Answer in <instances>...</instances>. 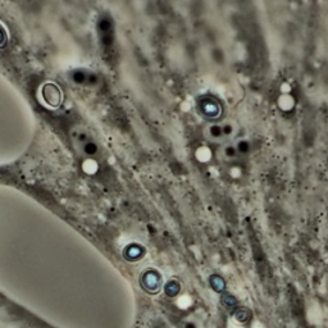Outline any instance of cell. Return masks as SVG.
<instances>
[{"label": "cell", "instance_id": "1", "mask_svg": "<svg viewBox=\"0 0 328 328\" xmlns=\"http://www.w3.org/2000/svg\"><path fill=\"white\" fill-rule=\"evenodd\" d=\"M141 289L150 295H157L163 289V277L159 271L149 268L144 272L140 278Z\"/></svg>", "mask_w": 328, "mask_h": 328}, {"label": "cell", "instance_id": "8", "mask_svg": "<svg viewBox=\"0 0 328 328\" xmlns=\"http://www.w3.org/2000/svg\"><path fill=\"white\" fill-rule=\"evenodd\" d=\"M221 304L223 305L226 309H230L231 311V309H236V308H237L239 302H237V299H236L232 294L223 293L221 296Z\"/></svg>", "mask_w": 328, "mask_h": 328}, {"label": "cell", "instance_id": "6", "mask_svg": "<svg viewBox=\"0 0 328 328\" xmlns=\"http://www.w3.org/2000/svg\"><path fill=\"white\" fill-rule=\"evenodd\" d=\"M163 289H164V294H165L168 298H176V296H178V294L181 293L182 286L179 281L173 278V280H169L165 282Z\"/></svg>", "mask_w": 328, "mask_h": 328}, {"label": "cell", "instance_id": "4", "mask_svg": "<svg viewBox=\"0 0 328 328\" xmlns=\"http://www.w3.org/2000/svg\"><path fill=\"white\" fill-rule=\"evenodd\" d=\"M145 254H147V249L144 248L141 244H130L127 245L123 250V257H125L126 260H129V262H138V260H141L144 257H145Z\"/></svg>", "mask_w": 328, "mask_h": 328}, {"label": "cell", "instance_id": "2", "mask_svg": "<svg viewBox=\"0 0 328 328\" xmlns=\"http://www.w3.org/2000/svg\"><path fill=\"white\" fill-rule=\"evenodd\" d=\"M199 112L208 120H217L222 114V105L215 99L205 96L199 100Z\"/></svg>", "mask_w": 328, "mask_h": 328}, {"label": "cell", "instance_id": "9", "mask_svg": "<svg viewBox=\"0 0 328 328\" xmlns=\"http://www.w3.org/2000/svg\"><path fill=\"white\" fill-rule=\"evenodd\" d=\"M6 40H8V35H6L5 27H4L3 24L0 23V48L5 46Z\"/></svg>", "mask_w": 328, "mask_h": 328}, {"label": "cell", "instance_id": "5", "mask_svg": "<svg viewBox=\"0 0 328 328\" xmlns=\"http://www.w3.org/2000/svg\"><path fill=\"white\" fill-rule=\"evenodd\" d=\"M251 318H253V313H251L249 308L239 307L236 308L235 312H233V320L240 325H246V323L250 322Z\"/></svg>", "mask_w": 328, "mask_h": 328}, {"label": "cell", "instance_id": "7", "mask_svg": "<svg viewBox=\"0 0 328 328\" xmlns=\"http://www.w3.org/2000/svg\"><path fill=\"white\" fill-rule=\"evenodd\" d=\"M209 285L213 289V291L218 294H223L226 291V281L222 276L212 275L209 278Z\"/></svg>", "mask_w": 328, "mask_h": 328}, {"label": "cell", "instance_id": "3", "mask_svg": "<svg viewBox=\"0 0 328 328\" xmlns=\"http://www.w3.org/2000/svg\"><path fill=\"white\" fill-rule=\"evenodd\" d=\"M42 96H44V100L46 102V104H48L49 107L58 108L62 104V90L55 84H51V82L45 84L44 86H42Z\"/></svg>", "mask_w": 328, "mask_h": 328}]
</instances>
